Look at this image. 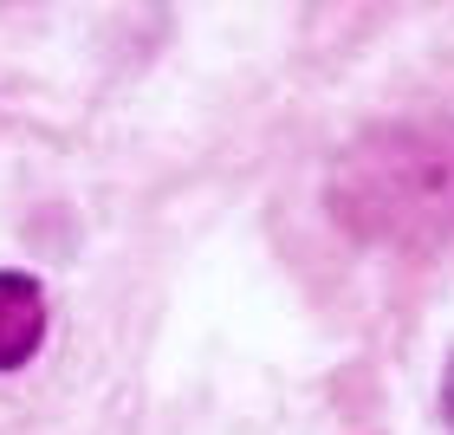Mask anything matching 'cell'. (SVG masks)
Masks as SVG:
<instances>
[{
    "mask_svg": "<svg viewBox=\"0 0 454 435\" xmlns=\"http://www.w3.org/2000/svg\"><path fill=\"white\" fill-rule=\"evenodd\" d=\"M325 209L364 247H454V117H383L357 130L325 176Z\"/></svg>",
    "mask_w": 454,
    "mask_h": 435,
    "instance_id": "cell-1",
    "label": "cell"
},
{
    "mask_svg": "<svg viewBox=\"0 0 454 435\" xmlns=\"http://www.w3.org/2000/svg\"><path fill=\"white\" fill-rule=\"evenodd\" d=\"M46 344V286L0 266V370H27Z\"/></svg>",
    "mask_w": 454,
    "mask_h": 435,
    "instance_id": "cell-2",
    "label": "cell"
},
{
    "mask_svg": "<svg viewBox=\"0 0 454 435\" xmlns=\"http://www.w3.org/2000/svg\"><path fill=\"white\" fill-rule=\"evenodd\" d=\"M442 416L454 423V351H448V370H442Z\"/></svg>",
    "mask_w": 454,
    "mask_h": 435,
    "instance_id": "cell-3",
    "label": "cell"
}]
</instances>
